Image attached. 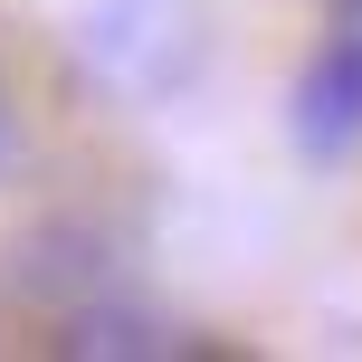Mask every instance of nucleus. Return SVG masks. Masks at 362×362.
Masks as SVG:
<instances>
[{
    "instance_id": "2",
    "label": "nucleus",
    "mask_w": 362,
    "mask_h": 362,
    "mask_svg": "<svg viewBox=\"0 0 362 362\" xmlns=\"http://www.w3.org/2000/svg\"><path fill=\"white\" fill-rule=\"evenodd\" d=\"M19 153V105H10V86H0V163Z\"/></svg>"
},
{
    "instance_id": "1",
    "label": "nucleus",
    "mask_w": 362,
    "mask_h": 362,
    "mask_svg": "<svg viewBox=\"0 0 362 362\" xmlns=\"http://www.w3.org/2000/svg\"><path fill=\"white\" fill-rule=\"evenodd\" d=\"M305 134L315 144H353L362 134V29H344L325 48V67L305 76Z\"/></svg>"
}]
</instances>
